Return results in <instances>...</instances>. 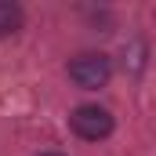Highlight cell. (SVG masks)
Wrapping results in <instances>:
<instances>
[{"label":"cell","mask_w":156,"mask_h":156,"mask_svg":"<svg viewBox=\"0 0 156 156\" xmlns=\"http://www.w3.org/2000/svg\"><path fill=\"white\" fill-rule=\"evenodd\" d=\"M22 26V7L11 0H0V37H11Z\"/></svg>","instance_id":"cell-3"},{"label":"cell","mask_w":156,"mask_h":156,"mask_svg":"<svg viewBox=\"0 0 156 156\" xmlns=\"http://www.w3.org/2000/svg\"><path fill=\"white\" fill-rule=\"evenodd\" d=\"M113 76V62H109V55H102V51H83L76 55L73 62H69V80L83 87V91H98V87H105Z\"/></svg>","instance_id":"cell-1"},{"label":"cell","mask_w":156,"mask_h":156,"mask_svg":"<svg viewBox=\"0 0 156 156\" xmlns=\"http://www.w3.org/2000/svg\"><path fill=\"white\" fill-rule=\"evenodd\" d=\"M40 156H62V153H40Z\"/></svg>","instance_id":"cell-4"},{"label":"cell","mask_w":156,"mask_h":156,"mask_svg":"<svg viewBox=\"0 0 156 156\" xmlns=\"http://www.w3.org/2000/svg\"><path fill=\"white\" fill-rule=\"evenodd\" d=\"M69 123H73V131H76L80 138H87V142H98V138H109L113 134V116L102 105H76L69 113Z\"/></svg>","instance_id":"cell-2"}]
</instances>
